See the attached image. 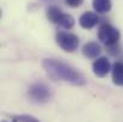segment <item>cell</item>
<instances>
[{
	"instance_id": "277c9868",
	"label": "cell",
	"mask_w": 123,
	"mask_h": 122,
	"mask_svg": "<svg viewBox=\"0 0 123 122\" xmlns=\"http://www.w3.org/2000/svg\"><path fill=\"white\" fill-rule=\"evenodd\" d=\"M29 97L35 103H45L50 98V91L44 84L35 83L29 89Z\"/></svg>"
},
{
	"instance_id": "3957f363",
	"label": "cell",
	"mask_w": 123,
	"mask_h": 122,
	"mask_svg": "<svg viewBox=\"0 0 123 122\" xmlns=\"http://www.w3.org/2000/svg\"><path fill=\"white\" fill-rule=\"evenodd\" d=\"M56 42L57 44L66 51H75L79 47V39L77 35L65 31H59L56 34Z\"/></svg>"
},
{
	"instance_id": "8fae6325",
	"label": "cell",
	"mask_w": 123,
	"mask_h": 122,
	"mask_svg": "<svg viewBox=\"0 0 123 122\" xmlns=\"http://www.w3.org/2000/svg\"><path fill=\"white\" fill-rule=\"evenodd\" d=\"M59 25L62 26V28H65V29H72L73 25H74V18H73L72 16L65 13V14L62 16L61 20L59 22Z\"/></svg>"
},
{
	"instance_id": "52a82bcc",
	"label": "cell",
	"mask_w": 123,
	"mask_h": 122,
	"mask_svg": "<svg viewBox=\"0 0 123 122\" xmlns=\"http://www.w3.org/2000/svg\"><path fill=\"white\" fill-rule=\"evenodd\" d=\"M100 51H102V48H100V45H99L98 43H96V42H88V43H86V44L82 47V54H84L86 58H88V59H94V58H97V56L100 54Z\"/></svg>"
},
{
	"instance_id": "6da1fadb",
	"label": "cell",
	"mask_w": 123,
	"mask_h": 122,
	"mask_svg": "<svg viewBox=\"0 0 123 122\" xmlns=\"http://www.w3.org/2000/svg\"><path fill=\"white\" fill-rule=\"evenodd\" d=\"M43 68L45 70L48 77L53 80H62L71 83L73 85H84L86 81L80 72H78L72 66L55 59H44Z\"/></svg>"
},
{
	"instance_id": "30bf717a",
	"label": "cell",
	"mask_w": 123,
	"mask_h": 122,
	"mask_svg": "<svg viewBox=\"0 0 123 122\" xmlns=\"http://www.w3.org/2000/svg\"><path fill=\"white\" fill-rule=\"evenodd\" d=\"M63 14H65V13H63L59 7H55V6L49 7L48 11H47V17H48V19H49L50 22L55 23V24H59V22L61 20V18H62Z\"/></svg>"
},
{
	"instance_id": "7c38bea8",
	"label": "cell",
	"mask_w": 123,
	"mask_h": 122,
	"mask_svg": "<svg viewBox=\"0 0 123 122\" xmlns=\"http://www.w3.org/2000/svg\"><path fill=\"white\" fill-rule=\"evenodd\" d=\"M13 120L14 121H19V122H41L40 120H37L36 117L30 116V115H18V116H14Z\"/></svg>"
},
{
	"instance_id": "4fadbf2b",
	"label": "cell",
	"mask_w": 123,
	"mask_h": 122,
	"mask_svg": "<svg viewBox=\"0 0 123 122\" xmlns=\"http://www.w3.org/2000/svg\"><path fill=\"white\" fill-rule=\"evenodd\" d=\"M84 0H65V2L71 7H79Z\"/></svg>"
},
{
	"instance_id": "8992f818",
	"label": "cell",
	"mask_w": 123,
	"mask_h": 122,
	"mask_svg": "<svg viewBox=\"0 0 123 122\" xmlns=\"http://www.w3.org/2000/svg\"><path fill=\"white\" fill-rule=\"evenodd\" d=\"M98 16L97 13L94 12H91V11H87L85 13H82L79 18V24L80 26L84 28V29H92L97 25L98 23Z\"/></svg>"
},
{
	"instance_id": "7a4b0ae2",
	"label": "cell",
	"mask_w": 123,
	"mask_h": 122,
	"mask_svg": "<svg viewBox=\"0 0 123 122\" xmlns=\"http://www.w3.org/2000/svg\"><path fill=\"white\" fill-rule=\"evenodd\" d=\"M98 39L103 43H105L108 47L116 45L120 40V32L116 28H114L109 23H103L98 30Z\"/></svg>"
},
{
	"instance_id": "5bb4252c",
	"label": "cell",
	"mask_w": 123,
	"mask_h": 122,
	"mask_svg": "<svg viewBox=\"0 0 123 122\" xmlns=\"http://www.w3.org/2000/svg\"><path fill=\"white\" fill-rule=\"evenodd\" d=\"M2 122H6V121H2ZM13 122H16V121H14V120H13Z\"/></svg>"
},
{
	"instance_id": "ba28073f",
	"label": "cell",
	"mask_w": 123,
	"mask_h": 122,
	"mask_svg": "<svg viewBox=\"0 0 123 122\" xmlns=\"http://www.w3.org/2000/svg\"><path fill=\"white\" fill-rule=\"evenodd\" d=\"M112 73V81L118 85V86H123V62H115L111 70Z\"/></svg>"
},
{
	"instance_id": "9c48e42d",
	"label": "cell",
	"mask_w": 123,
	"mask_h": 122,
	"mask_svg": "<svg viewBox=\"0 0 123 122\" xmlns=\"http://www.w3.org/2000/svg\"><path fill=\"white\" fill-rule=\"evenodd\" d=\"M92 6L97 13H108L111 10V0H93Z\"/></svg>"
},
{
	"instance_id": "5b68a950",
	"label": "cell",
	"mask_w": 123,
	"mask_h": 122,
	"mask_svg": "<svg viewBox=\"0 0 123 122\" xmlns=\"http://www.w3.org/2000/svg\"><path fill=\"white\" fill-rule=\"evenodd\" d=\"M92 70H93V73L98 77H105L110 71H111V65H110V61L108 60V58L105 56H102V58H98L93 65H92Z\"/></svg>"
}]
</instances>
